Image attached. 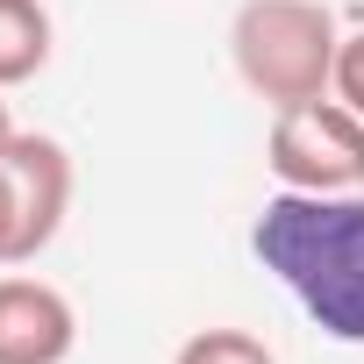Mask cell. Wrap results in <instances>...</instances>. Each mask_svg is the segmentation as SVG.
Masks as SVG:
<instances>
[{"mask_svg":"<svg viewBox=\"0 0 364 364\" xmlns=\"http://www.w3.org/2000/svg\"><path fill=\"white\" fill-rule=\"evenodd\" d=\"M336 50H343V29L321 0H243L236 22H229V58L272 114L328 100L336 93Z\"/></svg>","mask_w":364,"mask_h":364,"instance_id":"obj_2","label":"cell"},{"mask_svg":"<svg viewBox=\"0 0 364 364\" xmlns=\"http://www.w3.org/2000/svg\"><path fill=\"white\" fill-rule=\"evenodd\" d=\"M15 136V122H8V100H0V143H8Z\"/></svg>","mask_w":364,"mask_h":364,"instance_id":"obj_9","label":"cell"},{"mask_svg":"<svg viewBox=\"0 0 364 364\" xmlns=\"http://www.w3.org/2000/svg\"><path fill=\"white\" fill-rule=\"evenodd\" d=\"M72 215V157L58 136L15 129L0 143V264H36Z\"/></svg>","mask_w":364,"mask_h":364,"instance_id":"obj_3","label":"cell"},{"mask_svg":"<svg viewBox=\"0 0 364 364\" xmlns=\"http://www.w3.org/2000/svg\"><path fill=\"white\" fill-rule=\"evenodd\" d=\"M171 364H279V357L250 328H193L186 343L171 350Z\"/></svg>","mask_w":364,"mask_h":364,"instance_id":"obj_7","label":"cell"},{"mask_svg":"<svg viewBox=\"0 0 364 364\" xmlns=\"http://www.w3.org/2000/svg\"><path fill=\"white\" fill-rule=\"evenodd\" d=\"M336 100L350 114H364V29L343 36V50H336Z\"/></svg>","mask_w":364,"mask_h":364,"instance_id":"obj_8","label":"cell"},{"mask_svg":"<svg viewBox=\"0 0 364 364\" xmlns=\"http://www.w3.org/2000/svg\"><path fill=\"white\" fill-rule=\"evenodd\" d=\"M79 350V314L50 279H0V364H65Z\"/></svg>","mask_w":364,"mask_h":364,"instance_id":"obj_5","label":"cell"},{"mask_svg":"<svg viewBox=\"0 0 364 364\" xmlns=\"http://www.w3.org/2000/svg\"><path fill=\"white\" fill-rule=\"evenodd\" d=\"M264 164L286 193H364V114L336 93L307 107H279L264 136Z\"/></svg>","mask_w":364,"mask_h":364,"instance_id":"obj_4","label":"cell"},{"mask_svg":"<svg viewBox=\"0 0 364 364\" xmlns=\"http://www.w3.org/2000/svg\"><path fill=\"white\" fill-rule=\"evenodd\" d=\"M50 65V8L43 0H0V93L29 86Z\"/></svg>","mask_w":364,"mask_h":364,"instance_id":"obj_6","label":"cell"},{"mask_svg":"<svg viewBox=\"0 0 364 364\" xmlns=\"http://www.w3.org/2000/svg\"><path fill=\"white\" fill-rule=\"evenodd\" d=\"M250 250L321 336L364 343V193L279 186L250 222Z\"/></svg>","mask_w":364,"mask_h":364,"instance_id":"obj_1","label":"cell"}]
</instances>
